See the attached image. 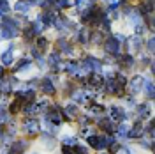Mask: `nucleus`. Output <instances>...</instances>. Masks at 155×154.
Wrapping results in <instances>:
<instances>
[{
    "instance_id": "1",
    "label": "nucleus",
    "mask_w": 155,
    "mask_h": 154,
    "mask_svg": "<svg viewBox=\"0 0 155 154\" xmlns=\"http://www.w3.org/2000/svg\"><path fill=\"white\" fill-rule=\"evenodd\" d=\"M0 32H2V37L5 39H12L16 37L19 34V29H18V23L14 21L12 18H4L2 19V23H0Z\"/></svg>"
},
{
    "instance_id": "2",
    "label": "nucleus",
    "mask_w": 155,
    "mask_h": 154,
    "mask_svg": "<svg viewBox=\"0 0 155 154\" xmlns=\"http://www.w3.org/2000/svg\"><path fill=\"white\" fill-rule=\"evenodd\" d=\"M115 142L111 136H95V135H90L88 136V144L92 145L94 149H97V151H104L107 145H111Z\"/></svg>"
},
{
    "instance_id": "3",
    "label": "nucleus",
    "mask_w": 155,
    "mask_h": 154,
    "mask_svg": "<svg viewBox=\"0 0 155 154\" xmlns=\"http://www.w3.org/2000/svg\"><path fill=\"white\" fill-rule=\"evenodd\" d=\"M143 87H145V78L141 76V75H136L132 76V80L129 82V92L134 96V94H139L141 90H143Z\"/></svg>"
},
{
    "instance_id": "4",
    "label": "nucleus",
    "mask_w": 155,
    "mask_h": 154,
    "mask_svg": "<svg viewBox=\"0 0 155 154\" xmlns=\"http://www.w3.org/2000/svg\"><path fill=\"white\" fill-rule=\"evenodd\" d=\"M104 87H106V90L109 94H122V89H124V87L116 82L115 76H109L107 80H104Z\"/></svg>"
},
{
    "instance_id": "5",
    "label": "nucleus",
    "mask_w": 155,
    "mask_h": 154,
    "mask_svg": "<svg viewBox=\"0 0 155 154\" xmlns=\"http://www.w3.org/2000/svg\"><path fill=\"white\" fill-rule=\"evenodd\" d=\"M104 50L109 55H118L120 53V41L116 37H109L104 41Z\"/></svg>"
},
{
    "instance_id": "6",
    "label": "nucleus",
    "mask_w": 155,
    "mask_h": 154,
    "mask_svg": "<svg viewBox=\"0 0 155 154\" xmlns=\"http://www.w3.org/2000/svg\"><path fill=\"white\" fill-rule=\"evenodd\" d=\"M109 115H111V121H113V122H122V121L127 119V112L124 108H120V106H111Z\"/></svg>"
},
{
    "instance_id": "7",
    "label": "nucleus",
    "mask_w": 155,
    "mask_h": 154,
    "mask_svg": "<svg viewBox=\"0 0 155 154\" xmlns=\"http://www.w3.org/2000/svg\"><path fill=\"white\" fill-rule=\"evenodd\" d=\"M88 87H92V89L104 87V78L101 76V73H90L88 75Z\"/></svg>"
},
{
    "instance_id": "8",
    "label": "nucleus",
    "mask_w": 155,
    "mask_h": 154,
    "mask_svg": "<svg viewBox=\"0 0 155 154\" xmlns=\"http://www.w3.org/2000/svg\"><path fill=\"white\" fill-rule=\"evenodd\" d=\"M23 129H25L28 135H37L41 128H39V122L35 119H27V121L23 122Z\"/></svg>"
},
{
    "instance_id": "9",
    "label": "nucleus",
    "mask_w": 155,
    "mask_h": 154,
    "mask_svg": "<svg viewBox=\"0 0 155 154\" xmlns=\"http://www.w3.org/2000/svg\"><path fill=\"white\" fill-rule=\"evenodd\" d=\"M60 68H64L67 71L69 75H74L78 76V73H79V62H74V60H67V62H64V64H60Z\"/></svg>"
},
{
    "instance_id": "10",
    "label": "nucleus",
    "mask_w": 155,
    "mask_h": 154,
    "mask_svg": "<svg viewBox=\"0 0 155 154\" xmlns=\"http://www.w3.org/2000/svg\"><path fill=\"white\" fill-rule=\"evenodd\" d=\"M41 89H42V92L48 94V96H53V94H55V85H53V82H51L49 78H44V80L41 82Z\"/></svg>"
},
{
    "instance_id": "11",
    "label": "nucleus",
    "mask_w": 155,
    "mask_h": 154,
    "mask_svg": "<svg viewBox=\"0 0 155 154\" xmlns=\"http://www.w3.org/2000/svg\"><path fill=\"white\" fill-rule=\"evenodd\" d=\"M90 92H87V90H74L72 92V99L74 101H78V103H87L88 99H90Z\"/></svg>"
},
{
    "instance_id": "12",
    "label": "nucleus",
    "mask_w": 155,
    "mask_h": 154,
    "mask_svg": "<svg viewBox=\"0 0 155 154\" xmlns=\"http://www.w3.org/2000/svg\"><path fill=\"white\" fill-rule=\"evenodd\" d=\"M143 133H145V126L141 124V122H137V124H134L132 129H129L127 135L130 136V138H139V136H143Z\"/></svg>"
},
{
    "instance_id": "13",
    "label": "nucleus",
    "mask_w": 155,
    "mask_h": 154,
    "mask_svg": "<svg viewBox=\"0 0 155 154\" xmlns=\"http://www.w3.org/2000/svg\"><path fill=\"white\" fill-rule=\"evenodd\" d=\"M30 2H27V0H19V2H16V5H14V11L16 12H19V14H27L30 11Z\"/></svg>"
},
{
    "instance_id": "14",
    "label": "nucleus",
    "mask_w": 155,
    "mask_h": 154,
    "mask_svg": "<svg viewBox=\"0 0 155 154\" xmlns=\"http://www.w3.org/2000/svg\"><path fill=\"white\" fill-rule=\"evenodd\" d=\"M48 64H49V68H51V71L57 73L58 68H60V55H58V53H51L49 58H48Z\"/></svg>"
},
{
    "instance_id": "15",
    "label": "nucleus",
    "mask_w": 155,
    "mask_h": 154,
    "mask_svg": "<svg viewBox=\"0 0 155 154\" xmlns=\"http://www.w3.org/2000/svg\"><path fill=\"white\" fill-rule=\"evenodd\" d=\"M99 126H101L106 133H115V122H113L111 119H102V121H99Z\"/></svg>"
},
{
    "instance_id": "16",
    "label": "nucleus",
    "mask_w": 155,
    "mask_h": 154,
    "mask_svg": "<svg viewBox=\"0 0 155 154\" xmlns=\"http://www.w3.org/2000/svg\"><path fill=\"white\" fill-rule=\"evenodd\" d=\"M46 121H48V122H51V124H55V126H60V122H62V117H60V114H58V112H48V114H46Z\"/></svg>"
},
{
    "instance_id": "17",
    "label": "nucleus",
    "mask_w": 155,
    "mask_h": 154,
    "mask_svg": "<svg viewBox=\"0 0 155 154\" xmlns=\"http://www.w3.org/2000/svg\"><path fill=\"white\" fill-rule=\"evenodd\" d=\"M25 149H27V142H25V140H16L14 145H12V149H11V152L12 154H21Z\"/></svg>"
},
{
    "instance_id": "18",
    "label": "nucleus",
    "mask_w": 155,
    "mask_h": 154,
    "mask_svg": "<svg viewBox=\"0 0 155 154\" xmlns=\"http://www.w3.org/2000/svg\"><path fill=\"white\" fill-rule=\"evenodd\" d=\"M12 80H5V78H2L0 80V92L2 94H11V90H12Z\"/></svg>"
},
{
    "instance_id": "19",
    "label": "nucleus",
    "mask_w": 155,
    "mask_h": 154,
    "mask_svg": "<svg viewBox=\"0 0 155 154\" xmlns=\"http://www.w3.org/2000/svg\"><path fill=\"white\" fill-rule=\"evenodd\" d=\"M57 46H58V50H60V51H64V53H71V51H72L71 44H69L65 39H60V41L57 43Z\"/></svg>"
},
{
    "instance_id": "20",
    "label": "nucleus",
    "mask_w": 155,
    "mask_h": 154,
    "mask_svg": "<svg viewBox=\"0 0 155 154\" xmlns=\"http://www.w3.org/2000/svg\"><path fill=\"white\" fill-rule=\"evenodd\" d=\"M0 58H2V66H11V64H12V51H11V50L4 51Z\"/></svg>"
},
{
    "instance_id": "21",
    "label": "nucleus",
    "mask_w": 155,
    "mask_h": 154,
    "mask_svg": "<svg viewBox=\"0 0 155 154\" xmlns=\"http://www.w3.org/2000/svg\"><path fill=\"white\" fill-rule=\"evenodd\" d=\"M148 115H150V108H148V105H139L137 106V117H139V119H146Z\"/></svg>"
},
{
    "instance_id": "22",
    "label": "nucleus",
    "mask_w": 155,
    "mask_h": 154,
    "mask_svg": "<svg viewBox=\"0 0 155 154\" xmlns=\"http://www.w3.org/2000/svg\"><path fill=\"white\" fill-rule=\"evenodd\" d=\"M64 115H65V119H74V117H76V106H74V105L65 106V110H64Z\"/></svg>"
},
{
    "instance_id": "23",
    "label": "nucleus",
    "mask_w": 155,
    "mask_h": 154,
    "mask_svg": "<svg viewBox=\"0 0 155 154\" xmlns=\"http://www.w3.org/2000/svg\"><path fill=\"white\" fill-rule=\"evenodd\" d=\"M120 57V62H122V66H132L134 64V58H132V55H118Z\"/></svg>"
},
{
    "instance_id": "24",
    "label": "nucleus",
    "mask_w": 155,
    "mask_h": 154,
    "mask_svg": "<svg viewBox=\"0 0 155 154\" xmlns=\"http://www.w3.org/2000/svg\"><path fill=\"white\" fill-rule=\"evenodd\" d=\"M28 66H30V58H21L18 64H16L14 71H25V68H28Z\"/></svg>"
},
{
    "instance_id": "25",
    "label": "nucleus",
    "mask_w": 155,
    "mask_h": 154,
    "mask_svg": "<svg viewBox=\"0 0 155 154\" xmlns=\"http://www.w3.org/2000/svg\"><path fill=\"white\" fill-rule=\"evenodd\" d=\"M78 39H79V43H87L88 39H90V34L87 32V29H81V30H79V34H78Z\"/></svg>"
},
{
    "instance_id": "26",
    "label": "nucleus",
    "mask_w": 155,
    "mask_h": 154,
    "mask_svg": "<svg viewBox=\"0 0 155 154\" xmlns=\"http://www.w3.org/2000/svg\"><path fill=\"white\" fill-rule=\"evenodd\" d=\"M90 112H92L94 115H101V114L104 112V106L102 105H92L90 106Z\"/></svg>"
},
{
    "instance_id": "27",
    "label": "nucleus",
    "mask_w": 155,
    "mask_h": 154,
    "mask_svg": "<svg viewBox=\"0 0 155 154\" xmlns=\"http://www.w3.org/2000/svg\"><path fill=\"white\" fill-rule=\"evenodd\" d=\"M74 4H76L78 9L83 12V11L87 9V5H88V0H74Z\"/></svg>"
},
{
    "instance_id": "28",
    "label": "nucleus",
    "mask_w": 155,
    "mask_h": 154,
    "mask_svg": "<svg viewBox=\"0 0 155 154\" xmlns=\"http://www.w3.org/2000/svg\"><path fill=\"white\" fill-rule=\"evenodd\" d=\"M9 12V4L7 0H0V14H7Z\"/></svg>"
},
{
    "instance_id": "29",
    "label": "nucleus",
    "mask_w": 155,
    "mask_h": 154,
    "mask_svg": "<svg viewBox=\"0 0 155 154\" xmlns=\"http://www.w3.org/2000/svg\"><path fill=\"white\" fill-rule=\"evenodd\" d=\"M55 5H57L58 9H67L69 5H71V2H69V0H57Z\"/></svg>"
},
{
    "instance_id": "30",
    "label": "nucleus",
    "mask_w": 155,
    "mask_h": 154,
    "mask_svg": "<svg viewBox=\"0 0 155 154\" xmlns=\"http://www.w3.org/2000/svg\"><path fill=\"white\" fill-rule=\"evenodd\" d=\"M145 87H146V92H148V97L153 99V83L152 82H145Z\"/></svg>"
},
{
    "instance_id": "31",
    "label": "nucleus",
    "mask_w": 155,
    "mask_h": 154,
    "mask_svg": "<svg viewBox=\"0 0 155 154\" xmlns=\"http://www.w3.org/2000/svg\"><path fill=\"white\" fill-rule=\"evenodd\" d=\"M90 39H92L94 43H101V41H102V34H101L99 30H95V32H94V34L90 36Z\"/></svg>"
},
{
    "instance_id": "32",
    "label": "nucleus",
    "mask_w": 155,
    "mask_h": 154,
    "mask_svg": "<svg viewBox=\"0 0 155 154\" xmlns=\"http://www.w3.org/2000/svg\"><path fill=\"white\" fill-rule=\"evenodd\" d=\"M37 46L41 50H44L46 46H48V39H46V37H39L37 39Z\"/></svg>"
},
{
    "instance_id": "33",
    "label": "nucleus",
    "mask_w": 155,
    "mask_h": 154,
    "mask_svg": "<svg viewBox=\"0 0 155 154\" xmlns=\"http://www.w3.org/2000/svg\"><path fill=\"white\" fill-rule=\"evenodd\" d=\"M116 154H130L129 151H127L125 147H116V151H115Z\"/></svg>"
},
{
    "instance_id": "34",
    "label": "nucleus",
    "mask_w": 155,
    "mask_h": 154,
    "mask_svg": "<svg viewBox=\"0 0 155 154\" xmlns=\"http://www.w3.org/2000/svg\"><path fill=\"white\" fill-rule=\"evenodd\" d=\"M64 154H72V149L69 145H64Z\"/></svg>"
},
{
    "instance_id": "35",
    "label": "nucleus",
    "mask_w": 155,
    "mask_h": 154,
    "mask_svg": "<svg viewBox=\"0 0 155 154\" xmlns=\"http://www.w3.org/2000/svg\"><path fill=\"white\" fill-rule=\"evenodd\" d=\"M148 50L153 51V39H148Z\"/></svg>"
},
{
    "instance_id": "36",
    "label": "nucleus",
    "mask_w": 155,
    "mask_h": 154,
    "mask_svg": "<svg viewBox=\"0 0 155 154\" xmlns=\"http://www.w3.org/2000/svg\"><path fill=\"white\" fill-rule=\"evenodd\" d=\"M53 2H57V0H44V2H41L42 5H49V4H53Z\"/></svg>"
},
{
    "instance_id": "37",
    "label": "nucleus",
    "mask_w": 155,
    "mask_h": 154,
    "mask_svg": "<svg viewBox=\"0 0 155 154\" xmlns=\"http://www.w3.org/2000/svg\"><path fill=\"white\" fill-rule=\"evenodd\" d=\"M2 78H4V68L0 66V80H2Z\"/></svg>"
},
{
    "instance_id": "38",
    "label": "nucleus",
    "mask_w": 155,
    "mask_h": 154,
    "mask_svg": "<svg viewBox=\"0 0 155 154\" xmlns=\"http://www.w3.org/2000/svg\"><path fill=\"white\" fill-rule=\"evenodd\" d=\"M27 2H30V4H34V2H37V0H27Z\"/></svg>"
},
{
    "instance_id": "39",
    "label": "nucleus",
    "mask_w": 155,
    "mask_h": 154,
    "mask_svg": "<svg viewBox=\"0 0 155 154\" xmlns=\"http://www.w3.org/2000/svg\"><path fill=\"white\" fill-rule=\"evenodd\" d=\"M2 129H4V126H2V124H0V131H2Z\"/></svg>"
},
{
    "instance_id": "40",
    "label": "nucleus",
    "mask_w": 155,
    "mask_h": 154,
    "mask_svg": "<svg viewBox=\"0 0 155 154\" xmlns=\"http://www.w3.org/2000/svg\"><path fill=\"white\" fill-rule=\"evenodd\" d=\"M88 2H94V0H88Z\"/></svg>"
}]
</instances>
